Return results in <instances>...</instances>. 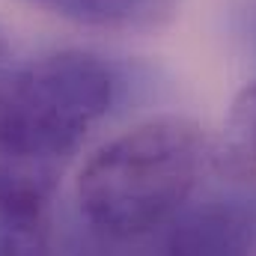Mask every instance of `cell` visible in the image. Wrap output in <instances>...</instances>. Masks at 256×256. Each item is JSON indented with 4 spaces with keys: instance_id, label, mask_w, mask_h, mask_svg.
<instances>
[{
    "instance_id": "5",
    "label": "cell",
    "mask_w": 256,
    "mask_h": 256,
    "mask_svg": "<svg viewBox=\"0 0 256 256\" xmlns=\"http://www.w3.org/2000/svg\"><path fill=\"white\" fill-rule=\"evenodd\" d=\"M68 24L92 30H155L176 15V0H24Z\"/></svg>"
},
{
    "instance_id": "2",
    "label": "cell",
    "mask_w": 256,
    "mask_h": 256,
    "mask_svg": "<svg viewBox=\"0 0 256 256\" xmlns=\"http://www.w3.org/2000/svg\"><path fill=\"white\" fill-rule=\"evenodd\" d=\"M116 96V66L90 51H54L0 72V161L45 170L84 143Z\"/></svg>"
},
{
    "instance_id": "4",
    "label": "cell",
    "mask_w": 256,
    "mask_h": 256,
    "mask_svg": "<svg viewBox=\"0 0 256 256\" xmlns=\"http://www.w3.org/2000/svg\"><path fill=\"white\" fill-rule=\"evenodd\" d=\"M54 206L42 170L0 161V256H51Z\"/></svg>"
},
{
    "instance_id": "1",
    "label": "cell",
    "mask_w": 256,
    "mask_h": 256,
    "mask_svg": "<svg viewBox=\"0 0 256 256\" xmlns=\"http://www.w3.org/2000/svg\"><path fill=\"white\" fill-rule=\"evenodd\" d=\"M206 131L185 116H155L96 149L78 173L74 200L92 232L134 242L161 232L202 179Z\"/></svg>"
},
{
    "instance_id": "3",
    "label": "cell",
    "mask_w": 256,
    "mask_h": 256,
    "mask_svg": "<svg viewBox=\"0 0 256 256\" xmlns=\"http://www.w3.org/2000/svg\"><path fill=\"white\" fill-rule=\"evenodd\" d=\"M158 256H256V208L242 200H206L182 208Z\"/></svg>"
},
{
    "instance_id": "6",
    "label": "cell",
    "mask_w": 256,
    "mask_h": 256,
    "mask_svg": "<svg viewBox=\"0 0 256 256\" xmlns=\"http://www.w3.org/2000/svg\"><path fill=\"white\" fill-rule=\"evenodd\" d=\"M218 161L236 176H256V84L244 86L220 128Z\"/></svg>"
}]
</instances>
